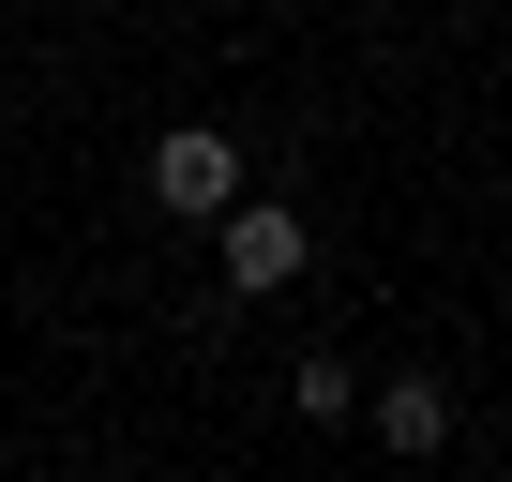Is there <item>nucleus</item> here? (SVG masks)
Returning a JSON list of instances; mask_svg holds the SVG:
<instances>
[{
	"mask_svg": "<svg viewBox=\"0 0 512 482\" xmlns=\"http://www.w3.org/2000/svg\"><path fill=\"white\" fill-rule=\"evenodd\" d=\"M211 226H226V287H241V302H272V287H302V257H317L287 196H226Z\"/></svg>",
	"mask_w": 512,
	"mask_h": 482,
	"instance_id": "obj_1",
	"label": "nucleus"
},
{
	"mask_svg": "<svg viewBox=\"0 0 512 482\" xmlns=\"http://www.w3.org/2000/svg\"><path fill=\"white\" fill-rule=\"evenodd\" d=\"M287 407H302V422H347L362 377H347V362H287Z\"/></svg>",
	"mask_w": 512,
	"mask_h": 482,
	"instance_id": "obj_4",
	"label": "nucleus"
},
{
	"mask_svg": "<svg viewBox=\"0 0 512 482\" xmlns=\"http://www.w3.org/2000/svg\"><path fill=\"white\" fill-rule=\"evenodd\" d=\"M362 407H377V452H437V437H452V392H437V377H377Z\"/></svg>",
	"mask_w": 512,
	"mask_h": 482,
	"instance_id": "obj_3",
	"label": "nucleus"
},
{
	"mask_svg": "<svg viewBox=\"0 0 512 482\" xmlns=\"http://www.w3.org/2000/svg\"><path fill=\"white\" fill-rule=\"evenodd\" d=\"M151 196L211 226V211L241 196V136H196V121H181V136H151Z\"/></svg>",
	"mask_w": 512,
	"mask_h": 482,
	"instance_id": "obj_2",
	"label": "nucleus"
}]
</instances>
